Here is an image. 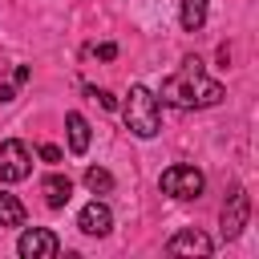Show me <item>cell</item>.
<instances>
[{
  "instance_id": "cell-1",
  "label": "cell",
  "mask_w": 259,
  "mask_h": 259,
  "mask_svg": "<svg viewBox=\"0 0 259 259\" xmlns=\"http://www.w3.org/2000/svg\"><path fill=\"white\" fill-rule=\"evenodd\" d=\"M162 101L174 105V109H210V105L223 101V85L202 73L198 57H186L178 65V73L162 81Z\"/></svg>"
},
{
  "instance_id": "cell-2",
  "label": "cell",
  "mask_w": 259,
  "mask_h": 259,
  "mask_svg": "<svg viewBox=\"0 0 259 259\" xmlns=\"http://www.w3.org/2000/svg\"><path fill=\"white\" fill-rule=\"evenodd\" d=\"M121 117H125V130L138 134V138H154L162 130V105H158V97L146 85H130L125 105H121Z\"/></svg>"
},
{
  "instance_id": "cell-3",
  "label": "cell",
  "mask_w": 259,
  "mask_h": 259,
  "mask_svg": "<svg viewBox=\"0 0 259 259\" xmlns=\"http://www.w3.org/2000/svg\"><path fill=\"white\" fill-rule=\"evenodd\" d=\"M158 186H162V194H170V198H198L202 194V186H206V178H202V170L198 166H170V170H162V178H158Z\"/></svg>"
},
{
  "instance_id": "cell-4",
  "label": "cell",
  "mask_w": 259,
  "mask_h": 259,
  "mask_svg": "<svg viewBox=\"0 0 259 259\" xmlns=\"http://www.w3.org/2000/svg\"><path fill=\"white\" fill-rule=\"evenodd\" d=\"M32 174V154L20 138L0 142V182H24Z\"/></svg>"
},
{
  "instance_id": "cell-5",
  "label": "cell",
  "mask_w": 259,
  "mask_h": 259,
  "mask_svg": "<svg viewBox=\"0 0 259 259\" xmlns=\"http://www.w3.org/2000/svg\"><path fill=\"white\" fill-rule=\"evenodd\" d=\"M247 219H251V194L243 186H235L227 194V202H223V239H239Z\"/></svg>"
},
{
  "instance_id": "cell-6",
  "label": "cell",
  "mask_w": 259,
  "mask_h": 259,
  "mask_svg": "<svg viewBox=\"0 0 259 259\" xmlns=\"http://www.w3.org/2000/svg\"><path fill=\"white\" fill-rule=\"evenodd\" d=\"M57 251H61V243H57V235L45 231V227H28V231L16 239V255H20V259H53Z\"/></svg>"
},
{
  "instance_id": "cell-7",
  "label": "cell",
  "mask_w": 259,
  "mask_h": 259,
  "mask_svg": "<svg viewBox=\"0 0 259 259\" xmlns=\"http://www.w3.org/2000/svg\"><path fill=\"white\" fill-rule=\"evenodd\" d=\"M77 227H81V235H93V239H101V235H109V227H113V210H109L101 198H93V202H85V206H81V214H77Z\"/></svg>"
},
{
  "instance_id": "cell-8",
  "label": "cell",
  "mask_w": 259,
  "mask_h": 259,
  "mask_svg": "<svg viewBox=\"0 0 259 259\" xmlns=\"http://www.w3.org/2000/svg\"><path fill=\"white\" fill-rule=\"evenodd\" d=\"M166 251H170V255H210L214 243H210L198 227H186V231H178V235L166 243Z\"/></svg>"
},
{
  "instance_id": "cell-9",
  "label": "cell",
  "mask_w": 259,
  "mask_h": 259,
  "mask_svg": "<svg viewBox=\"0 0 259 259\" xmlns=\"http://www.w3.org/2000/svg\"><path fill=\"white\" fill-rule=\"evenodd\" d=\"M40 190H45V202H49L53 210H61V206L73 198V182H69L65 174H49V178L40 182Z\"/></svg>"
},
{
  "instance_id": "cell-10",
  "label": "cell",
  "mask_w": 259,
  "mask_h": 259,
  "mask_svg": "<svg viewBox=\"0 0 259 259\" xmlns=\"http://www.w3.org/2000/svg\"><path fill=\"white\" fill-rule=\"evenodd\" d=\"M65 125H69V150H73V154H85V150H89V121H85L81 113H69Z\"/></svg>"
},
{
  "instance_id": "cell-11",
  "label": "cell",
  "mask_w": 259,
  "mask_h": 259,
  "mask_svg": "<svg viewBox=\"0 0 259 259\" xmlns=\"http://www.w3.org/2000/svg\"><path fill=\"white\" fill-rule=\"evenodd\" d=\"M178 20H182V28H186V32H198V28L206 24V0H182Z\"/></svg>"
},
{
  "instance_id": "cell-12",
  "label": "cell",
  "mask_w": 259,
  "mask_h": 259,
  "mask_svg": "<svg viewBox=\"0 0 259 259\" xmlns=\"http://www.w3.org/2000/svg\"><path fill=\"white\" fill-rule=\"evenodd\" d=\"M0 227H24V206L16 194H4L0 190Z\"/></svg>"
},
{
  "instance_id": "cell-13",
  "label": "cell",
  "mask_w": 259,
  "mask_h": 259,
  "mask_svg": "<svg viewBox=\"0 0 259 259\" xmlns=\"http://www.w3.org/2000/svg\"><path fill=\"white\" fill-rule=\"evenodd\" d=\"M85 186H89L93 194H109V190H113V174L101 170V166H89V170H85Z\"/></svg>"
},
{
  "instance_id": "cell-14",
  "label": "cell",
  "mask_w": 259,
  "mask_h": 259,
  "mask_svg": "<svg viewBox=\"0 0 259 259\" xmlns=\"http://www.w3.org/2000/svg\"><path fill=\"white\" fill-rule=\"evenodd\" d=\"M89 97H93L101 109H117V97H113L109 89H89Z\"/></svg>"
},
{
  "instance_id": "cell-15",
  "label": "cell",
  "mask_w": 259,
  "mask_h": 259,
  "mask_svg": "<svg viewBox=\"0 0 259 259\" xmlns=\"http://www.w3.org/2000/svg\"><path fill=\"white\" fill-rule=\"evenodd\" d=\"M61 158H65V154H61V146H53V142H45V146H40V162H49V166H57Z\"/></svg>"
},
{
  "instance_id": "cell-16",
  "label": "cell",
  "mask_w": 259,
  "mask_h": 259,
  "mask_svg": "<svg viewBox=\"0 0 259 259\" xmlns=\"http://www.w3.org/2000/svg\"><path fill=\"white\" fill-rule=\"evenodd\" d=\"M97 57H101V61H113V57H117V45H109V40L97 45Z\"/></svg>"
},
{
  "instance_id": "cell-17",
  "label": "cell",
  "mask_w": 259,
  "mask_h": 259,
  "mask_svg": "<svg viewBox=\"0 0 259 259\" xmlns=\"http://www.w3.org/2000/svg\"><path fill=\"white\" fill-rule=\"evenodd\" d=\"M28 77H32V73H28V65H20V69H16V73H12V85H24V81H28Z\"/></svg>"
},
{
  "instance_id": "cell-18",
  "label": "cell",
  "mask_w": 259,
  "mask_h": 259,
  "mask_svg": "<svg viewBox=\"0 0 259 259\" xmlns=\"http://www.w3.org/2000/svg\"><path fill=\"white\" fill-rule=\"evenodd\" d=\"M0 101H16V85H0Z\"/></svg>"
}]
</instances>
